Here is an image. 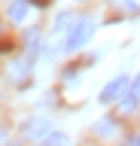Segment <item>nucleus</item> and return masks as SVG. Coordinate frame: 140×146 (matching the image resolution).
Masks as SVG:
<instances>
[{"label": "nucleus", "mask_w": 140, "mask_h": 146, "mask_svg": "<svg viewBox=\"0 0 140 146\" xmlns=\"http://www.w3.org/2000/svg\"><path fill=\"white\" fill-rule=\"evenodd\" d=\"M125 146H140V137H131V140H128Z\"/></svg>", "instance_id": "nucleus-10"}, {"label": "nucleus", "mask_w": 140, "mask_h": 146, "mask_svg": "<svg viewBox=\"0 0 140 146\" xmlns=\"http://www.w3.org/2000/svg\"><path fill=\"white\" fill-rule=\"evenodd\" d=\"M55 25H58V27H67V25H73V15H61V18L55 21Z\"/></svg>", "instance_id": "nucleus-8"}, {"label": "nucleus", "mask_w": 140, "mask_h": 146, "mask_svg": "<svg viewBox=\"0 0 140 146\" xmlns=\"http://www.w3.org/2000/svg\"><path fill=\"white\" fill-rule=\"evenodd\" d=\"M3 137H6V134H3V128H0V146H3Z\"/></svg>", "instance_id": "nucleus-11"}, {"label": "nucleus", "mask_w": 140, "mask_h": 146, "mask_svg": "<svg viewBox=\"0 0 140 146\" xmlns=\"http://www.w3.org/2000/svg\"><path fill=\"white\" fill-rule=\"evenodd\" d=\"M116 134V122H113V119H101V122H98V125H94V137H113Z\"/></svg>", "instance_id": "nucleus-5"}, {"label": "nucleus", "mask_w": 140, "mask_h": 146, "mask_svg": "<svg viewBox=\"0 0 140 146\" xmlns=\"http://www.w3.org/2000/svg\"><path fill=\"white\" fill-rule=\"evenodd\" d=\"M125 88H128V79H125V76L110 79V82L101 88V104H113V100H119L122 94H125Z\"/></svg>", "instance_id": "nucleus-2"}, {"label": "nucleus", "mask_w": 140, "mask_h": 146, "mask_svg": "<svg viewBox=\"0 0 140 146\" xmlns=\"http://www.w3.org/2000/svg\"><path fill=\"white\" fill-rule=\"evenodd\" d=\"M46 146H70V140H67V134H49Z\"/></svg>", "instance_id": "nucleus-6"}, {"label": "nucleus", "mask_w": 140, "mask_h": 146, "mask_svg": "<svg viewBox=\"0 0 140 146\" xmlns=\"http://www.w3.org/2000/svg\"><path fill=\"white\" fill-rule=\"evenodd\" d=\"M94 34V21L92 18H79L73 25V31H70V36H67V52H76V49H82L88 40H92Z\"/></svg>", "instance_id": "nucleus-1"}, {"label": "nucleus", "mask_w": 140, "mask_h": 146, "mask_svg": "<svg viewBox=\"0 0 140 146\" xmlns=\"http://www.w3.org/2000/svg\"><path fill=\"white\" fill-rule=\"evenodd\" d=\"M122 3H125V9H131V12L140 9V0H122Z\"/></svg>", "instance_id": "nucleus-7"}, {"label": "nucleus", "mask_w": 140, "mask_h": 146, "mask_svg": "<svg viewBox=\"0 0 140 146\" xmlns=\"http://www.w3.org/2000/svg\"><path fill=\"white\" fill-rule=\"evenodd\" d=\"M25 137H31V140L49 137V122H46V119H31L28 125H25Z\"/></svg>", "instance_id": "nucleus-3"}, {"label": "nucleus", "mask_w": 140, "mask_h": 146, "mask_svg": "<svg viewBox=\"0 0 140 146\" xmlns=\"http://www.w3.org/2000/svg\"><path fill=\"white\" fill-rule=\"evenodd\" d=\"M131 94H134V100H137V104H140V76H137V82L131 85Z\"/></svg>", "instance_id": "nucleus-9"}, {"label": "nucleus", "mask_w": 140, "mask_h": 146, "mask_svg": "<svg viewBox=\"0 0 140 146\" xmlns=\"http://www.w3.org/2000/svg\"><path fill=\"white\" fill-rule=\"evenodd\" d=\"M28 9H31V0H12L6 12H9V18H12V21H25Z\"/></svg>", "instance_id": "nucleus-4"}]
</instances>
